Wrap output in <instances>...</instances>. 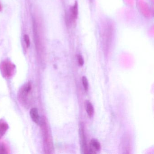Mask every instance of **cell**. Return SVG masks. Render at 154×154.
Returning a JSON list of instances; mask_svg holds the SVG:
<instances>
[{
    "label": "cell",
    "mask_w": 154,
    "mask_h": 154,
    "mask_svg": "<svg viewBox=\"0 0 154 154\" xmlns=\"http://www.w3.org/2000/svg\"><path fill=\"white\" fill-rule=\"evenodd\" d=\"M39 124H40L42 128L45 149V151H46L45 153H50V151L52 150V142L50 139V134L49 133L46 119L45 117H42L40 119Z\"/></svg>",
    "instance_id": "obj_1"
},
{
    "label": "cell",
    "mask_w": 154,
    "mask_h": 154,
    "mask_svg": "<svg viewBox=\"0 0 154 154\" xmlns=\"http://www.w3.org/2000/svg\"><path fill=\"white\" fill-rule=\"evenodd\" d=\"M31 89L32 85L29 82L22 86L19 91V100L24 106H27L29 103V95Z\"/></svg>",
    "instance_id": "obj_2"
},
{
    "label": "cell",
    "mask_w": 154,
    "mask_h": 154,
    "mask_svg": "<svg viewBox=\"0 0 154 154\" xmlns=\"http://www.w3.org/2000/svg\"><path fill=\"white\" fill-rule=\"evenodd\" d=\"M0 71L4 78L10 79L14 75L16 67L11 62L4 61L0 65Z\"/></svg>",
    "instance_id": "obj_3"
},
{
    "label": "cell",
    "mask_w": 154,
    "mask_h": 154,
    "mask_svg": "<svg viewBox=\"0 0 154 154\" xmlns=\"http://www.w3.org/2000/svg\"><path fill=\"white\" fill-rule=\"evenodd\" d=\"M30 115L33 121L36 124H39L40 118L38 109L35 108H32L30 111Z\"/></svg>",
    "instance_id": "obj_4"
},
{
    "label": "cell",
    "mask_w": 154,
    "mask_h": 154,
    "mask_svg": "<svg viewBox=\"0 0 154 154\" xmlns=\"http://www.w3.org/2000/svg\"><path fill=\"white\" fill-rule=\"evenodd\" d=\"M78 5L77 2H75L74 6L70 9L69 20L72 21L76 19L78 16Z\"/></svg>",
    "instance_id": "obj_5"
},
{
    "label": "cell",
    "mask_w": 154,
    "mask_h": 154,
    "mask_svg": "<svg viewBox=\"0 0 154 154\" xmlns=\"http://www.w3.org/2000/svg\"><path fill=\"white\" fill-rule=\"evenodd\" d=\"M8 129V125L4 121L0 120V139L5 135Z\"/></svg>",
    "instance_id": "obj_6"
},
{
    "label": "cell",
    "mask_w": 154,
    "mask_h": 154,
    "mask_svg": "<svg viewBox=\"0 0 154 154\" xmlns=\"http://www.w3.org/2000/svg\"><path fill=\"white\" fill-rule=\"evenodd\" d=\"M86 112L88 116L92 117L94 113V109L92 103L89 101H87L86 103Z\"/></svg>",
    "instance_id": "obj_7"
},
{
    "label": "cell",
    "mask_w": 154,
    "mask_h": 154,
    "mask_svg": "<svg viewBox=\"0 0 154 154\" xmlns=\"http://www.w3.org/2000/svg\"><path fill=\"white\" fill-rule=\"evenodd\" d=\"M91 147L93 148L95 150H99L100 149V144L97 140L93 139L91 140Z\"/></svg>",
    "instance_id": "obj_8"
},
{
    "label": "cell",
    "mask_w": 154,
    "mask_h": 154,
    "mask_svg": "<svg viewBox=\"0 0 154 154\" xmlns=\"http://www.w3.org/2000/svg\"><path fill=\"white\" fill-rule=\"evenodd\" d=\"M8 149L6 144L3 142H0V154H8Z\"/></svg>",
    "instance_id": "obj_9"
},
{
    "label": "cell",
    "mask_w": 154,
    "mask_h": 154,
    "mask_svg": "<svg viewBox=\"0 0 154 154\" xmlns=\"http://www.w3.org/2000/svg\"><path fill=\"white\" fill-rule=\"evenodd\" d=\"M82 81L83 85L85 90V91H87L89 87V84H88V81L87 77L85 76H83Z\"/></svg>",
    "instance_id": "obj_10"
},
{
    "label": "cell",
    "mask_w": 154,
    "mask_h": 154,
    "mask_svg": "<svg viewBox=\"0 0 154 154\" xmlns=\"http://www.w3.org/2000/svg\"><path fill=\"white\" fill-rule=\"evenodd\" d=\"M77 59H78V62L79 65L81 66H82L84 64V61L82 56L81 55H78V57H77Z\"/></svg>",
    "instance_id": "obj_11"
},
{
    "label": "cell",
    "mask_w": 154,
    "mask_h": 154,
    "mask_svg": "<svg viewBox=\"0 0 154 154\" xmlns=\"http://www.w3.org/2000/svg\"><path fill=\"white\" fill-rule=\"evenodd\" d=\"M24 40L26 44L27 47H29V45H30V40H29V37L28 35H24Z\"/></svg>",
    "instance_id": "obj_12"
}]
</instances>
